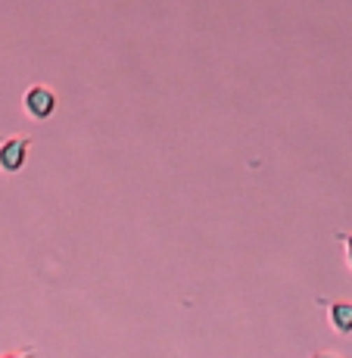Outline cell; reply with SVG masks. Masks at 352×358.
<instances>
[{
    "mask_svg": "<svg viewBox=\"0 0 352 358\" xmlns=\"http://www.w3.org/2000/svg\"><path fill=\"white\" fill-rule=\"evenodd\" d=\"M22 109H25V115L34 119V122L50 119V115L57 113V94H53V87L31 85L29 91L22 94Z\"/></svg>",
    "mask_w": 352,
    "mask_h": 358,
    "instance_id": "obj_1",
    "label": "cell"
},
{
    "mask_svg": "<svg viewBox=\"0 0 352 358\" xmlns=\"http://www.w3.org/2000/svg\"><path fill=\"white\" fill-rule=\"evenodd\" d=\"M29 137L13 134L6 141H0V169L6 175H16L19 169H25V159H29Z\"/></svg>",
    "mask_w": 352,
    "mask_h": 358,
    "instance_id": "obj_2",
    "label": "cell"
},
{
    "mask_svg": "<svg viewBox=\"0 0 352 358\" xmlns=\"http://www.w3.org/2000/svg\"><path fill=\"white\" fill-rule=\"evenodd\" d=\"M328 321L337 334H352V302H324Z\"/></svg>",
    "mask_w": 352,
    "mask_h": 358,
    "instance_id": "obj_3",
    "label": "cell"
},
{
    "mask_svg": "<svg viewBox=\"0 0 352 358\" xmlns=\"http://www.w3.org/2000/svg\"><path fill=\"white\" fill-rule=\"evenodd\" d=\"M309 358H343L340 352H334V349H321V352H312Z\"/></svg>",
    "mask_w": 352,
    "mask_h": 358,
    "instance_id": "obj_4",
    "label": "cell"
},
{
    "mask_svg": "<svg viewBox=\"0 0 352 358\" xmlns=\"http://www.w3.org/2000/svg\"><path fill=\"white\" fill-rule=\"evenodd\" d=\"M0 358H34V349H25V352H6Z\"/></svg>",
    "mask_w": 352,
    "mask_h": 358,
    "instance_id": "obj_5",
    "label": "cell"
},
{
    "mask_svg": "<svg viewBox=\"0 0 352 358\" xmlns=\"http://www.w3.org/2000/svg\"><path fill=\"white\" fill-rule=\"evenodd\" d=\"M343 243H346V265L352 268V234L349 237H343Z\"/></svg>",
    "mask_w": 352,
    "mask_h": 358,
    "instance_id": "obj_6",
    "label": "cell"
}]
</instances>
